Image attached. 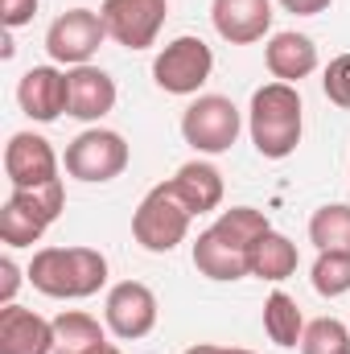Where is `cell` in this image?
Wrapping results in <instances>:
<instances>
[{
	"mask_svg": "<svg viewBox=\"0 0 350 354\" xmlns=\"http://www.w3.org/2000/svg\"><path fill=\"white\" fill-rule=\"evenodd\" d=\"M248 132L256 153L268 161H284L297 153L301 132H305V107H301V91L293 83H264L252 95L248 107Z\"/></svg>",
	"mask_w": 350,
	"mask_h": 354,
	"instance_id": "obj_1",
	"label": "cell"
},
{
	"mask_svg": "<svg viewBox=\"0 0 350 354\" xmlns=\"http://www.w3.org/2000/svg\"><path fill=\"white\" fill-rule=\"evenodd\" d=\"M29 284L54 301H83L107 284V256L95 248H42L25 268Z\"/></svg>",
	"mask_w": 350,
	"mask_h": 354,
	"instance_id": "obj_2",
	"label": "cell"
},
{
	"mask_svg": "<svg viewBox=\"0 0 350 354\" xmlns=\"http://www.w3.org/2000/svg\"><path fill=\"white\" fill-rule=\"evenodd\" d=\"M190 223H194V210L177 198V189L169 181H161V185H153V189L145 194V202L136 206V214H132V239H136L145 252L165 256V252H174L177 243H185Z\"/></svg>",
	"mask_w": 350,
	"mask_h": 354,
	"instance_id": "obj_3",
	"label": "cell"
},
{
	"mask_svg": "<svg viewBox=\"0 0 350 354\" xmlns=\"http://www.w3.org/2000/svg\"><path fill=\"white\" fill-rule=\"evenodd\" d=\"M66 206V189L62 181H50L42 189H12L8 202L0 206V239L4 248H33L46 227L62 214Z\"/></svg>",
	"mask_w": 350,
	"mask_h": 354,
	"instance_id": "obj_4",
	"label": "cell"
},
{
	"mask_svg": "<svg viewBox=\"0 0 350 354\" xmlns=\"http://www.w3.org/2000/svg\"><path fill=\"white\" fill-rule=\"evenodd\" d=\"M243 115L227 95H198L185 111H181V136L194 153L219 157L239 140Z\"/></svg>",
	"mask_w": 350,
	"mask_h": 354,
	"instance_id": "obj_5",
	"label": "cell"
},
{
	"mask_svg": "<svg viewBox=\"0 0 350 354\" xmlns=\"http://www.w3.org/2000/svg\"><path fill=\"white\" fill-rule=\"evenodd\" d=\"M128 140L111 128H87L79 132L71 145H66V174L79 177V181H91V185H103V181H116V177L128 169Z\"/></svg>",
	"mask_w": 350,
	"mask_h": 354,
	"instance_id": "obj_6",
	"label": "cell"
},
{
	"mask_svg": "<svg viewBox=\"0 0 350 354\" xmlns=\"http://www.w3.org/2000/svg\"><path fill=\"white\" fill-rule=\"evenodd\" d=\"M210 71H214V54H210V46L202 41V37H174L161 54H157V62H153V79H157V87L169 91V95H198V87L210 79Z\"/></svg>",
	"mask_w": 350,
	"mask_h": 354,
	"instance_id": "obj_7",
	"label": "cell"
},
{
	"mask_svg": "<svg viewBox=\"0 0 350 354\" xmlns=\"http://www.w3.org/2000/svg\"><path fill=\"white\" fill-rule=\"evenodd\" d=\"M103 41H107V25L95 8H71L54 17V25L46 29V50L62 66H87Z\"/></svg>",
	"mask_w": 350,
	"mask_h": 354,
	"instance_id": "obj_8",
	"label": "cell"
},
{
	"mask_svg": "<svg viewBox=\"0 0 350 354\" xmlns=\"http://www.w3.org/2000/svg\"><path fill=\"white\" fill-rule=\"evenodd\" d=\"M107 37L124 50H149L169 17V0H103L99 8Z\"/></svg>",
	"mask_w": 350,
	"mask_h": 354,
	"instance_id": "obj_9",
	"label": "cell"
},
{
	"mask_svg": "<svg viewBox=\"0 0 350 354\" xmlns=\"http://www.w3.org/2000/svg\"><path fill=\"white\" fill-rule=\"evenodd\" d=\"M157 292L140 280H120L107 301H103V322L116 338L124 342H136V338H149L153 326H157Z\"/></svg>",
	"mask_w": 350,
	"mask_h": 354,
	"instance_id": "obj_10",
	"label": "cell"
},
{
	"mask_svg": "<svg viewBox=\"0 0 350 354\" xmlns=\"http://www.w3.org/2000/svg\"><path fill=\"white\" fill-rule=\"evenodd\" d=\"M4 177L12 189H42L58 177V153L37 132H12L4 145Z\"/></svg>",
	"mask_w": 350,
	"mask_h": 354,
	"instance_id": "obj_11",
	"label": "cell"
},
{
	"mask_svg": "<svg viewBox=\"0 0 350 354\" xmlns=\"http://www.w3.org/2000/svg\"><path fill=\"white\" fill-rule=\"evenodd\" d=\"M17 103H21V111L29 120L54 124L71 107V79H66V71H58V66H33V71H25L21 83H17Z\"/></svg>",
	"mask_w": 350,
	"mask_h": 354,
	"instance_id": "obj_12",
	"label": "cell"
},
{
	"mask_svg": "<svg viewBox=\"0 0 350 354\" xmlns=\"http://www.w3.org/2000/svg\"><path fill=\"white\" fill-rule=\"evenodd\" d=\"M210 21L223 41L252 46V41H264L272 29V0H214Z\"/></svg>",
	"mask_w": 350,
	"mask_h": 354,
	"instance_id": "obj_13",
	"label": "cell"
},
{
	"mask_svg": "<svg viewBox=\"0 0 350 354\" xmlns=\"http://www.w3.org/2000/svg\"><path fill=\"white\" fill-rule=\"evenodd\" d=\"M0 354H54V322L21 305H0Z\"/></svg>",
	"mask_w": 350,
	"mask_h": 354,
	"instance_id": "obj_14",
	"label": "cell"
},
{
	"mask_svg": "<svg viewBox=\"0 0 350 354\" xmlns=\"http://www.w3.org/2000/svg\"><path fill=\"white\" fill-rule=\"evenodd\" d=\"M264 62H268V71H272L276 83H293L297 87L301 79H309L317 71V46H313V37H305L297 29H284V33L268 37Z\"/></svg>",
	"mask_w": 350,
	"mask_h": 354,
	"instance_id": "obj_15",
	"label": "cell"
},
{
	"mask_svg": "<svg viewBox=\"0 0 350 354\" xmlns=\"http://www.w3.org/2000/svg\"><path fill=\"white\" fill-rule=\"evenodd\" d=\"M66 79H71V107H66V115H75L83 124H95V120H103L116 107V79L107 71H99V66L87 62V66H71Z\"/></svg>",
	"mask_w": 350,
	"mask_h": 354,
	"instance_id": "obj_16",
	"label": "cell"
},
{
	"mask_svg": "<svg viewBox=\"0 0 350 354\" xmlns=\"http://www.w3.org/2000/svg\"><path fill=\"white\" fill-rule=\"evenodd\" d=\"M194 268L206 280H243L248 276V252L231 243L219 227H206L194 239Z\"/></svg>",
	"mask_w": 350,
	"mask_h": 354,
	"instance_id": "obj_17",
	"label": "cell"
},
{
	"mask_svg": "<svg viewBox=\"0 0 350 354\" xmlns=\"http://www.w3.org/2000/svg\"><path fill=\"white\" fill-rule=\"evenodd\" d=\"M107 326H99L83 309H62L54 317V354H107Z\"/></svg>",
	"mask_w": 350,
	"mask_h": 354,
	"instance_id": "obj_18",
	"label": "cell"
},
{
	"mask_svg": "<svg viewBox=\"0 0 350 354\" xmlns=\"http://www.w3.org/2000/svg\"><path fill=\"white\" fill-rule=\"evenodd\" d=\"M169 185L177 189V198L194 210V218L206 214V210H219V202H223V174L210 161H185L169 177Z\"/></svg>",
	"mask_w": 350,
	"mask_h": 354,
	"instance_id": "obj_19",
	"label": "cell"
},
{
	"mask_svg": "<svg viewBox=\"0 0 350 354\" xmlns=\"http://www.w3.org/2000/svg\"><path fill=\"white\" fill-rule=\"evenodd\" d=\"M297 264H301L297 243H293L288 235H280V231H268L264 239L252 243V252H248V276L268 280V284L288 280V276L297 272Z\"/></svg>",
	"mask_w": 350,
	"mask_h": 354,
	"instance_id": "obj_20",
	"label": "cell"
},
{
	"mask_svg": "<svg viewBox=\"0 0 350 354\" xmlns=\"http://www.w3.org/2000/svg\"><path fill=\"white\" fill-rule=\"evenodd\" d=\"M264 334L276 342V346H301V334H305V317L297 309V301L288 292H272L264 301Z\"/></svg>",
	"mask_w": 350,
	"mask_h": 354,
	"instance_id": "obj_21",
	"label": "cell"
},
{
	"mask_svg": "<svg viewBox=\"0 0 350 354\" xmlns=\"http://www.w3.org/2000/svg\"><path fill=\"white\" fill-rule=\"evenodd\" d=\"M309 243L317 252H350V206L330 202L309 218Z\"/></svg>",
	"mask_w": 350,
	"mask_h": 354,
	"instance_id": "obj_22",
	"label": "cell"
},
{
	"mask_svg": "<svg viewBox=\"0 0 350 354\" xmlns=\"http://www.w3.org/2000/svg\"><path fill=\"white\" fill-rule=\"evenodd\" d=\"M301 354H350V326L338 317H317L301 334Z\"/></svg>",
	"mask_w": 350,
	"mask_h": 354,
	"instance_id": "obj_23",
	"label": "cell"
},
{
	"mask_svg": "<svg viewBox=\"0 0 350 354\" xmlns=\"http://www.w3.org/2000/svg\"><path fill=\"white\" fill-rule=\"evenodd\" d=\"M313 288L322 297L350 292V252H317V260H313Z\"/></svg>",
	"mask_w": 350,
	"mask_h": 354,
	"instance_id": "obj_24",
	"label": "cell"
},
{
	"mask_svg": "<svg viewBox=\"0 0 350 354\" xmlns=\"http://www.w3.org/2000/svg\"><path fill=\"white\" fill-rule=\"evenodd\" d=\"M322 91H326V99H330L334 107L350 111V54H338V58L326 66V75H322Z\"/></svg>",
	"mask_w": 350,
	"mask_h": 354,
	"instance_id": "obj_25",
	"label": "cell"
},
{
	"mask_svg": "<svg viewBox=\"0 0 350 354\" xmlns=\"http://www.w3.org/2000/svg\"><path fill=\"white\" fill-rule=\"evenodd\" d=\"M37 17V0H0V21L4 29H21Z\"/></svg>",
	"mask_w": 350,
	"mask_h": 354,
	"instance_id": "obj_26",
	"label": "cell"
},
{
	"mask_svg": "<svg viewBox=\"0 0 350 354\" xmlns=\"http://www.w3.org/2000/svg\"><path fill=\"white\" fill-rule=\"evenodd\" d=\"M17 288H21V268L12 256H0V305H12Z\"/></svg>",
	"mask_w": 350,
	"mask_h": 354,
	"instance_id": "obj_27",
	"label": "cell"
},
{
	"mask_svg": "<svg viewBox=\"0 0 350 354\" xmlns=\"http://www.w3.org/2000/svg\"><path fill=\"white\" fill-rule=\"evenodd\" d=\"M288 12H297V17H317V12H326L334 0H280Z\"/></svg>",
	"mask_w": 350,
	"mask_h": 354,
	"instance_id": "obj_28",
	"label": "cell"
},
{
	"mask_svg": "<svg viewBox=\"0 0 350 354\" xmlns=\"http://www.w3.org/2000/svg\"><path fill=\"white\" fill-rule=\"evenodd\" d=\"M227 346H210V342H198V346H190L185 354H223Z\"/></svg>",
	"mask_w": 350,
	"mask_h": 354,
	"instance_id": "obj_29",
	"label": "cell"
},
{
	"mask_svg": "<svg viewBox=\"0 0 350 354\" xmlns=\"http://www.w3.org/2000/svg\"><path fill=\"white\" fill-rule=\"evenodd\" d=\"M223 354H252V351H239V346H227Z\"/></svg>",
	"mask_w": 350,
	"mask_h": 354,
	"instance_id": "obj_30",
	"label": "cell"
},
{
	"mask_svg": "<svg viewBox=\"0 0 350 354\" xmlns=\"http://www.w3.org/2000/svg\"><path fill=\"white\" fill-rule=\"evenodd\" d=\"M107 354H124V351H116V346H111V351H107Z\"/></svg>",
	"mask_w": 350,
	"mask_h": 354,
	"instance_id": "obj_31",
	"label": "cell"
}]
</instances>
